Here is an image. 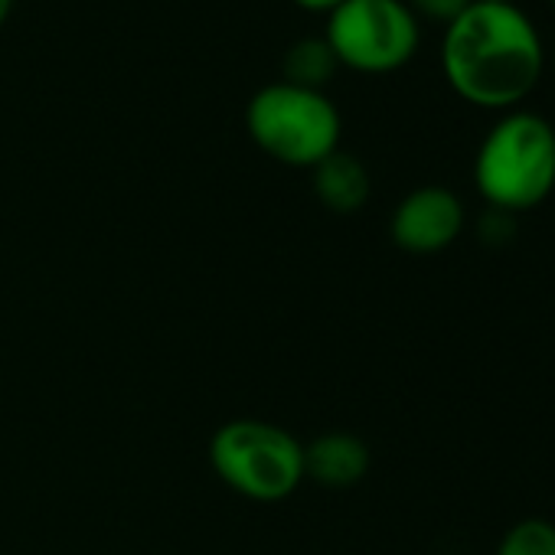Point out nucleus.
<instances>
[{"mask_svg":"<svg viewBox=\"0 0 555 555\" xmlns=\"http://www.w3.org/2000/svg\"><path fill=\"white\" fill-rule=\"evenodd\" d=\"M539 27L519 4H474L444 27L441 73L451 92L483 112L519 108L545 76Z\"/></svg>","mask_w":555,"mask_h":555,"instance_id":"1","label":"nucleus"},{"mask_svg":"<svg viewBox=\"0 0 555 555\" xmlns=\"http://www.w3.org/2000/svg\"><path fill=\"white\" fill-rule=\"evenodd\" d=\"M474 190L487 209L516 216L555 190V128L539 112H503L474 154Z\"/></svg>","mask_w":555,"mask_h":555,"instance_id":"2","label":"nucleus"},{"mask_svg":"<svg viewBox=\"0 0 555 555\" xmlns=\"http://www.w3.org/2000/svg\"><path fill=\"white\" fill-rule=\"evenodd\" d=\"M245 131L251 144L271 160L314 170L321 160L340 151L344 118L324 92L292 82H271L248 99Z\"/></svg>","mask_w":555,"mask_h":555,"instance_id":"3","label":"nucleus"},{"mask_svg":"<svg viewBox=\"0 0 555 555\" xmlns=\"http://www.w3.org/2000/svg\"><path fill=\"white\" fill-rule=\"evenodd\" d=\"M216 477L255 503H282L305 483V444L264 418H232L209 438Z\"/></svg>","mask_w":555,"mask_h":555,"instance_id":"4","label":"nucleus"},{"mask_svg":"<svg viewBox=\"0 0 555 555\" xmlns=\"http://www.w3.org/2000/svg\"><path fill=\"white\" fill-rule=\"evenodd\" d=\"M324 40L344 69L389 76L415 60L422 24L405 0H344L327 14Z\"/></svg>","mask_w":555,"mask_h":555,"instance_id":"5","label":"nucleus"},{"mask_svg":"<svg viewBox=\"0 0 555 555\" xmlns=\"http://www.w3.org/2000/svg\"><path fill=\"white\" fill-rule=\"evenodd\" d=\"M467 222L461 196L448 186H418L399 199L389 219L392 242L409 255H438L451 248Z\"/></svg>","mask_w":555,"mask_h":555,"instance_id":"6","label":"nucleus"},{"mask_svg":"<svg viewBox=\"0 0 555 555\" xmlns=\"http://www.w3.org/2000/svg\"><path fill=\"white\" fill-rule=\"evenodd\" d=\"M370 444L353 431H324L305 444V480L347 490L370 474Z\"/></svg>","mask_w":555,"mask_h":555,"instance_id":"7","label":"nucleus"},{"mask_svg":"<svg viewBox=\"0 0 555 555\" xmlns=\"http://www.w3.org/2000/svg\"><path fill=\"white\" fill-rule=\"evenodd\" d=\"M311 173H314V193L331 212L353 216L370 203L373 180H370V170L360 157H353L347 151H334Z\"/></svg>","mask_w":555,"mask_h":555,"instance_id":"8","label":"nucleus"},{"mask_svg":"<svg viewBox=\"0 0 555 555\" xmlns=\"http://www.w3.org/2000/svg\"><path fill=\"white\" fill-rule=\"evenodd\" d=\"M337 69H340V63H337L334 50L327 47V40L324 37H305L285 53V79L282 82L324 92V86L334 79Z\"/></svg>","mask_w":555,"mask_h":555,"instance_id":"9","label":"nucleus"},{"mask_svg":"<svg viewBox=\"0 0 555 555\" xmlns=\"http://www.w3.org/2000/svg\"><path fill=\"white\" fill-rule=\"evenodd\" d=\"M493 555H555V522L542 516H526L513 522Z\"/></svg>","mask_w":555,"mask_h":555,"instance_id":"10","label":"nucleus"},{"mask_svg":"<svg viewBox=\"0 0 555 555\" xmlns=\"http://www.w3.org/2000/svg\"><path fill=\"white\" fill-rule=\"evenodd\" d=\"M474 0H405V8L415 14V21H428V24H441L448 27L454 17H461Z\"/></svg>","mask_w":555,"mask_h":555,"instance_id":"11","label":"nucleus"},{"mask_svg":"<svg viewBox=\"0 0 555 555\" xmlns=\"http://www.w3.org/2000/svg\"><path fill=\"white\" fill-rule=\"evenodd\" d=\"M295 4L301 11H311V14H331L344 4V0H295Z\"/></svg>","mask_w":555,"mask_h":555,"instance_id":"12","label":"nucleus"},{"mask_svg":"<svg viewBox=\"0 0 555 555\" xmlns=\"http://www.w3.org/2000/svg\"><path fill=\"white\" fill-rule=\"evenodd\" d=\"M11 8H14V0H0V27L8 24V17H11Z\"/></svg>","mask_w":555,"mask_h":555,"instance_id":"13","label":"nucleus"},{"mask_svg":"<svg viewBox=\"0 0 555 555\" xmlns=\"http://www.w3.org/2000/svg\"><path fill=\"white\" fill-rule=\"evenodd\" d=\"M480 4H516V0H480Z\"/></svg>","mask_w":555,"mask_h":555,"instance_id":"14","label":"nucleus"},{"mask_svg":"<svg viewBox=\"0 0 555 555\" xmlns=\"http://www.w3.org/2000/svg\"><path fill=\"white\" fill-rule=\"evenodd\" d=\"M548 60H552V73H555V43H552V53H548Z\"/></svg>","mask_w":555,"mask_h":555,"instance_id":"15","label":"nucleus"},{"mask_svg":"<svg viewBox=\"0 0 555 555\" xmlns=\"http://www.w3.org/2000/svg\"><path fill=\"white\" fill-rule=\"evenodd\" d=\"M548 4H552V8H555V0H548Z\"/></svg>","mask_w":555,"mask_h":555,"instance_id":"16","label":"nucleus"}]
</instances>
